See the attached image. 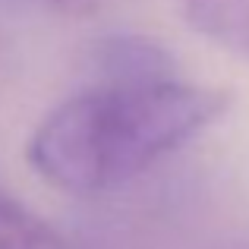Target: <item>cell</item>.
Returning a JSON list of instances; mask_svg holds the SVG:
<instances>
[{
	"instance_id": "1",
	"label": "cell",
	"mask_w": 249,
	"mask_h": 249,
	"mask_svg": "<svg viewBox=\"0 0 249 249\" xmlns=\"http://www.w3.org/2000/svg\"><path fill=\"white\" fill-rule=\"evenodd\" d=\"M231 91L164 79L152 85H91L57 104L32 133L29 164L41 180L91 196L133 180L231 110Z\"/></svg>"
},
{
	"instance_id": "2",
	"label": "cell",
	"mask_w": 249,
	"mask_h": 249,
	"mask_svg": "<svg viewBox=\"0 0 249 249\" xmlns=\"http://www.w3.org/2000/svg\"><path fill=\"white\" fill-rule=\"evenodd\" d=\"M91 70H95L98 85L129 89V85L177 79V57L148 35L117 32V35H104L101 41H95Z\"/></svg>"
},
{
	"instance_id": "3",
	"label": "cell",
	"mask_w": 249,
	"mask_h": 249,
	"mask_svg": "<svg viewBox=\"0 0 249 249\" xmlns=\"http://www.w3.org/2000/svg\"><path fill=\"white\" fill-rule=\"evenodd\" d=\"M189 29L249 60V0H183Z\"/></svg>"
},
{
	"instance_id": "4",
	"label": "cell",
	"mask_w": 249,
	"mask_h": 249,
	"mask_svg": "<svg viewBox=\"0 0 249 249\" xmlns=\"http://www.w3.org/2000/svg\"><path fill=\"white\" fill-rule=\"evenodd\" d=\"M0 249H73L44 218L0 189Z\"/></svg>"
},
{
	"instance_id": "5",
	"label": "cell",
	"mask_w": 249,
	"mask_h": 249,
	"mask_svg": "<svg viewBox=\"0 0 249 249\" xmlns=\"http://www.w3.org/2000/svg\"><path fill=\"white\" fill-rule=\"evenodd\" d=\"M51 3L63 13H91L95 6H101L104 0H51Z\"/></svg>"
},
{
	"instance_id": "6",
	"label": "cell",
	"mask_w": 249,
	"mask_h": 249,
	"mask_svg": "<svg viewBox=\"0 0 249 249\" xmlns=\"http://www.w3.org/2000/svg\"><path fill=\"white\" fill-rule=\"evenodd\" d=\"M221 249H249V240H240V243H227V246H221Z\"/></svg>"
}]
</instances>
